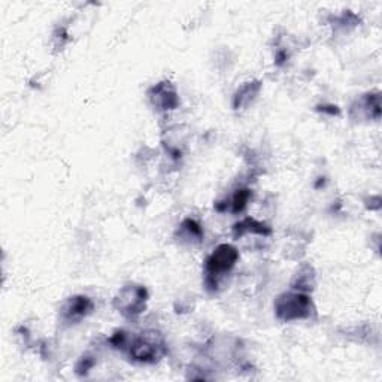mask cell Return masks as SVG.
I'll return each instance as SVG.
<instances>
[{"label": "cell", "instance_id": "obj_1", "mask_svg": "<svg viewBox=\"0 0 382 382\" xmlns=\"http://www.w3.org/2000/svg\"><path fill=\"white\" fill-rule=\"evenodd\" d=\"M239 260V251L230 244L218 245L205 262V286L217 293Z\"/></svg>", "mask_w": 382, "mask_h": 382}, {"label": "cell", "instance_id": "obj_2", "mask_svg": "<svg viewBox=\"0 0 382 382\" xmlns=\"http://www.w3.org/2000/svg\"><path fill=\"white\" fill-rule=\"evenodd\" d=\"M133 361L152 365L166 356V342L163 334L156 330H147L131 338L126 347Z\"/></svg>", "mask_w": 382, "mask_h": 382}, {"label": "cell", "instance_id": "obj_3", "mask_svg": "<svg viewBox=\"0 0 382 382\" xmlns=\"http://www.w3.org/2000/svg\"><path fill=\"white\" fill-rule=\"evenodd\" d=\"M275 315L276 318L284 322L311 320L315 313V304L308 293L290 291L281 294L275 300Z\"/></svg>", "mask_w": 382, "mask_h": 382}, {"label": "cell", "instance_id": "obj_4", "mask_svg": "<svg viewBox=\"0 0 382 382\" xmlns=\"http://www.w3.org/2000/svg\"><path fill=\"white\" fill-rule=\"evenodd\" d=\"M148 300V291L145 286L136 284H127L118 291L113 299V308H116L124 318L135 320L145 311Z\"/></svg>", "mask_w": 382, "mask_h": 382}, {"label": "cell", "instance_id": "obj_5", "mask_svg": "<svg viewBox=\"0 0 382 382\" xmlns=\"http://www.w3.org/2000/svg\"><path fill=\"white\" fill-rule=\"evenodd\" d=\"M148 99L157 111L166 112L179 107V96L174 84L170 81H161L148 90Z\"/></svg>", "mask_w": 382, "mask_h": 382}, {"label": "cell", "instance_id": "obj_6", "mask_svg": "<svg viewBox=\"0 0 382 382\" xmlns=\"http://www.w3.org/2000/svg\"><path fill=\"white\" fill-rule=\"evenodd\" d=\"M94 309V303L87 295H73L63 303L60 309V320L68 324H78L87 318Z\"/></svg>", "mask_w": 382, "mask_h": 382}, {"label": "cell", "instance_id": "obj_7", "mask_svg": "<svg viewBox=\"0 0 382 382\" xmlns=\"http://www.w3.org/2000/svg\"><path fill=\"white\" fill-rule=\"evenodd\" d=\"M358 111L357 118L378 120L381 117V98L378 93H369L357 99L351 111Z\"/></svg>", "mask_w": 382, "mask_h": 382}, {"label": "cell", "instance_id": "obj_8", "mask_svg": "<svg viewBox=\"0 0 382 382\" xmlns=\"http://www.w3.org/2000/svg\"><path fill=\"white\" fill-rule=\"evenodd\" d=\"M262 82L260 81H248L233 96V108L235 109H245L257 99V96L260 94Z\"/></svg>", "mask_w": 382, "mask_h": 382}, {"label": "cell", "instance_id": "obj_9", "mask_svg": "<svg viewBox=\"0 0 382 382\" xmlns=\"http://www.w3.org/2000/svg\"><path fill=\"white\" fill-rule=\"evenodd\" d=\"M178 235H179V241L183 244L196 245L202 242L203 228L199 221H196V219L185 218L178 228Z\"/></svg>", "mask_w": 382, "mask_h": 382}, {"label": "cell", "instance_id": "obj_10", "mask_svg": "<svg viewBox=\"0 0 382 382\" xmlns=\"http://www.w3.org/2000/svg\"><path fill=\"white\" fill-rule=\"evenodd\" d=\"M246 233L260 235V236H271L272 230L267 224H264L262 221H257L255 218L248 217V218L242 219V221H239L237 224L233 226V236L235 237H242Z\"/></svg>", "mask_w": 382, "mask_h": 382}, {"label": "cell", "instance_id": "obj_11", "mask_svg": "<svg viewBox=\"0 0 382 382\" xmlns=\"http://www.w3.org/2000/svg\"><path fill=\"white\" fill-rule=\"evenodd\" d=\"M315 286V271L311 264H303L299 267V271L295 272L291 281V289L294 291L309 293Z\"/></svg>", "mask_w": 382, "mask_h": 382}, {"label": "cell", "instance_id": "obj_12", "mask_svg": "<svg viewBox=\"0 0 382 382\" xmlns=\"http://www.w3.org/2000/svg\"><path fill=\"white\" fill-rule=\"evenodd\" d=\"M253 193L250 188H239L232 194V197L227 200V203H224L223 211H230L232 214H241L244 209L246 208L248 202H250Z\"/></svg>", "mask_w": 382, "mask_h": 382}, {"label": "cell", "instance_id": "obj_13", "mask_svg": "<svg viewBox=\"0 0 382 382\" xmlns=\"http://www.w3.org/2000/svg\"><path fill=\"white\" fill-rule=\"evenodd\" d=\"M94 365H96V360L93 356H82L75 366L76 375H87L89 372L94 367Z\"/></svg>", "mask_w": 382, "mask_h": 382}]
</instances>
